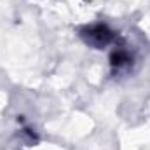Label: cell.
Returning a JSON list of instances; mask_svg holds the SVG:
<instances>
[{
	"label": "cell",
	"mask_w": 150,
	"mask_h": 150,
	"mask_svg": "<svg viewBox=\"0 0 150 150\" xmlns=\"http://www.w3.org/2000/svg\"><path fill=\"white\" fill-rule=\"evenodd\" d=\"M80 37H82V40L89 47L103 49V47L110 45L112 42H115L117 35H115V32L108 25H105V23H94V25L84 26L80 30Z\"/></svg>",
	"instance_id": "obj_1"
},
{
	"label": "cell",
	"mask_w": 150,
	"mask_h": 150,
	"mask_svg": "<svg viewBox=\"0 0 150 150\" xmlns=\"http://www.w3.org/2000/svg\"><path fill=\"white\" fill-rule=\"evenodd\" d=\"M134 58L131 54V51H127L126 47H115L112 54H110V68L113 75H124L133 68Z\"/></svg>",
	"instance_id": "obj_2"
}]
</instances>
